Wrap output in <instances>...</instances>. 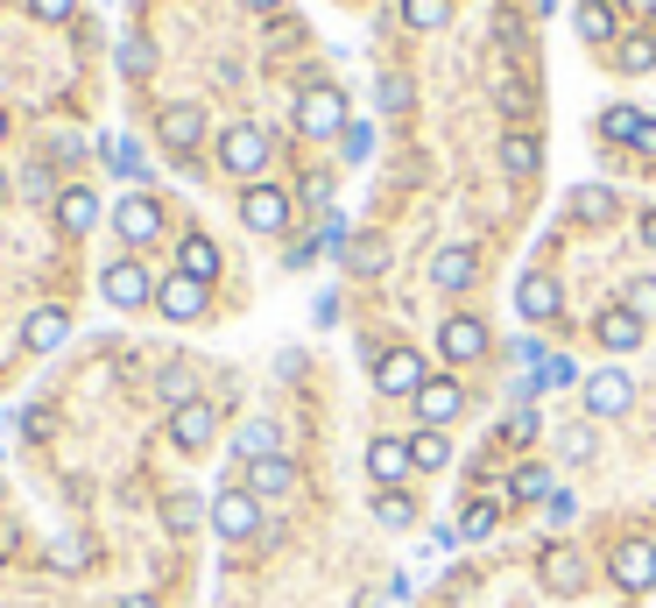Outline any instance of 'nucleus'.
Returning <instances> with one entry per match:
<instances>
[{
	"mask_svg": "<svg viewBox=\"0 0 656 608\" xmlns=\"http://www.w3.org/2000/svg\"><path fill=\"white\" fill-rule=\"evenodd\" d=\"M121 71H127V79H148V71H156V43L127 36V43H121Z\"/></svg>",
	"mask_w": 656,
	"mask_h": 608,
	"instance_id": "39",
	"label": "nucleus"
},
{
	"mask_svg": "<svg viewBox=\"0 0 656 608\" xmlns=\"http://www.w3.org/2000/svg\"><path fill=\"white\" fill-rule=\"evenodd\" d=\"M0 142H8V113H0Z\"/></svg>",
	"mask_w": 656,
	"mask_h": 608,
	"instance_id": "55",
	"label": "nucleus"
},
{
	"mask_svg": "<svg viewBox=\"0 0 656 608\" xmlns=\"http://www.w3.org/2000/svg\"><path fill=\"white\" fill-rule=\"evenodd\" d=\"M501 170H509V178H536V170H544V142H536L530 128H509V135H501Z\"/></svg>",
	"mask_w": 656,
	"mask_h": 608,
	"instance_id": "23",
	"label": "nucleus"
},
{
	"mask_svg": "<svg viewBox=\"0 0 656 608\" xmlns=\"http://www.w3.org/2000/svg\"><path fill=\"white\" fill-rule=\"evenodd\" d=\"M177 276L212 283V276H219V241H212V234H184L177 241Z\"/></svg>",
	"mask_w": 656,
	"mask_h": 608,
	"instance_id": "22",
	"label": "nucleus"
},
{
	"mask_svg": "<svg viewBox=\"0 0 656 608\" xmlns=\"http://www.w3.org/2000/svg\"><path fill=\"white\" fill-rule=\"evenodd\" d=\"M212 439H219V411H212L205 396H198V404H177V411H170V446H177V453H205Z\"/></svg>",
	"mask_w": 656,
	"mask_h": 608,
	"instance_id": "8",
	"label": "nucleus"
},
{
	"mask_svg": "<svg viewBox=\"0 0 656 608\" xmlns=\"http://www.w3.org/2000/svg\"><path fill=\"white\" fill-rule=\"evenodd\" d=\"M375 524L381 530H410L417 524V496H410V488H381V496H375Z\"/></svg>",
	"mask_w": 656,
	"mask_h": 608,
	"instance_id": "27",
	"label": "nucleus"
},
{
	"mask_svg": "<svg viewBox=\"0 0 656 608\" xmlns=\"http://www.w3.org/2000/svg\"><path fill=\"white\" fill-rule=\"evenodd\" d=\"M268 128H255V121H234L219 135V170L226 178H240V184H262V170H268Z\"/></svg>",
	"mask_w": 656,
	"mask_h": 608,
	"instance_id": "1",
	"label": "nucleus"
},
{
	"mask_svg": "<svg viewBox=\"0 0 656 608\" xmlns=\"http://www.w3.org/2000/svg\"><path fill=\"white\" fill-rule=\"evenodd\" d=\"M375 100L389 107V113H410V100H417V92H410V79H402V71H389V79L375 85Z\"/></svg>",
	"mask_w": 656,
	"mask_h": 608,
	"instance_id": "41",
	"label": "nucleus"
},
{
	"mask_svg": "<svg viewBox=\"0 0 656 608\" xmlns=\"http://www.w3.org/2000/svg\"><path fill=\"white\" fill-rule=\"evenodd\" d=\"M423 383H431V375H423V354L417 347H396V354L375 361V389L381 396H417Z\"/></svg>",
	"mask_w": 656,
	"mask_h": 608,
	"instance_id": "9",
	"label": "nucleus"
},
{
	"mask_svg": "<svg viewBox=\"0 0 656 608\" xmlns=\"http://www.w3.org/2000/svg\"><path fill=\"white\" fill-rule=\"evenodd\" d=\"M622 304H628L635 318H643V326H656V276H635L628 291H622Z\"/></svg>",
	"mask_w": 656,
	"mask_h": 608,
	"instance_id": "38",
	"label": "nucleus"
},
{
	"mask_svg": "<svg viewBox=\"0 0 656 608\" xmlns=\"http://www.w3.org/2000/svg\"><path fill=\"white\" fill-rule=\"evenodd\" d=\"M346 270H353V276H381V270H389V249H381V241H353V249H346Z\"/></svg>",
	"mask_w": 656,
	"mask_h": 608,
	"instance_id": "35",
	"label": "nucleus"
},
{
	"mask_svg": "<svg viewBox=\"0 0 656 608\" xmlns=\"http://www.w3.org/2000/svg\"><path fill=\"white\" fill-rule=\"evenodd\" d=\"M572 375H578V368H572V361H557V354H551V361H544V375H536V389H544V383L557 389V383H572Z\"/></svg>",
	"mask_w": 656,
	"mask_h": 608,
	"instance_id": "48",
	"label": "nucleus"
},
{
	"mask_svg": "<svg viewBox=\"0 0 656 608\" xmlns=\"http://www.w3.org/2000/svg\"><path fill=\"white\" fill-rule=\"evenodd\" d=\"M643 121H649L643 107H607L593 135H601V142H622V149H635V135H643Z\"/></svg>",
	"mask_w": 656,
	"mask_h": 608,
	"instance_id": "26",
	"label": "nucleus"
},
{
	"mask_svg": "<svg viewBox=\"0 0 656 608\" xmlns=\"http://www.w3.org/2000/svg\"><path fill=\"white\" fill-rule=\"evenodd\" d=\"M22 199H57V192H50V163H29V170H22Z\"/></svg>",
	"mask_w": 656,
	"mask_h": 608,
	"instance_id": "43",
	"label": "nucleus"
},
{
	"mask_svg": "<svg viewBox=\"0 0 656 608\" xmlns=\"http://www.w3.org/2000/svg\"><path fill=\"white\" fill-rule=\"evenodd\" d=\"M572 220L607 226L614 220V192H607V184H578V192H572Z\"/></svg>",
	"mask_w": 656,
	"mask_h": 608,
	"instance_id": "31",
	"label": "nucleus"
},
{
	"mask_svg": "<svg viewBox=\"0 0 656 608\" xmlns=\"http://www.w3.org/2000/svg\"><path fill=\"white\" fill-rule=\"evenodd\" d=\"M494 100H501V113H515V121H530V113H536V92H530L523 79H501Z\"/></svg>",
	"mask_w": 656,
	"mask_h": 608,
	"instance_id": "37",
	"label": "nucleus"
},
{
	"mask_svg": "<svg viewBox=\"0 0 656 608\" xmlns=\"http://www.w3.org/2000/svg\"><path fill=\"white\" fill-rule=\"evenodd\" d=\"M551 587H578V559H572V553L551 559Z\"/></svg>",
	"mask_w": 656,
	"mask_h": 608,
	"instance_id": "46",
	"label": "nucleus"
},
{
	"mask_svg": "<svg viewBox=\"0 0 656 608\" xmlns=\"http://www.w3.org/2000/svg\"><path fill=\"white\" fill-rule=\"evenodd\" d=\"M156 135H163L170 156H198V142H205V107H191V100L163 107V113H156Z\"/></svg>",
	"mask_w": 656,
	"mask_h": 608,
	"instance_id": "7",
	"label": "nucleus"
},
{
	"mask_svg": "<svg viewBox=\"0 0 656 608\" xmlns=\"http://www.w3.org/2000/svg\"><path fill=\"white\" fill-rule=\"evenodd\" d=\"M635 156H656V121H643V135H635Z\"/></svg>",
	"mask_w": 656,
	"mask_h": 608,
	"instance_id": "50",
	"label": "nucleus"
},
{
	"mask_svg": "<svg viewBox=\"0 0 656 608\" xmlns=\"http://www.w3.org/2000/svg\"><path fill=\"white\" fill-rule=\"evenodd\" d=\"M438 354H445V361H480V354H488V318L452 312L445 326H438Z\"/></svg>",
	"mask_w": 656,
	"mask_h": 608,
	"instance_id": "12",
	"label": "nucleus"
},
{
	"mask_svg": "<svg viewBox=\"0 0 656 608\" xmlns=\"http://www.w3.org/2000/svg\"><path fill=\"white\" fill-rule=\"evenodd\" d=\"M614 71H628V79L656 71V29H622V43H614Z\"/></svg>",
	"mask_w": 656,
	"mask_h": 608,
	"instance_id": "24",
	"label": "nucleus"
},
{
	"mask_svg": "<svg viewBox=\"0 0 656 608\" xmlns=\"http://www.w3.org/2000/svg\"><path fill=\"white\" fill-rule=\"evenodd\" d=\"M247 14H283V0H240Z\"/></svg>",
	"mask_w": 656,
	"mask_h": 608,
	"instance_id": "51",
	"label": "nucleus"
},
{
	"mask_svg": "<svg viewBox=\"0 0 656 608\" xmlns=\"http://www.w3.org/2000/svg\"><path fill=\"white\" fill-rule=\"evenodd\" d=\"M515 312H523V318H557V283H551V276H523Z\"/></svg>",
	"mask_w": 656,
	"mask_h": 608,
	"instance_id": "28",
	"label": "nucleus"
},
{
	"mask_svg": "<svg viewBox=\"0 0 656 608\" xmlns=\"http://www.w3.org/2000/svg\"><path fill=\"white\" fill-rule=\"evenodd\" d=\"M156 312L170 318V326H191V318H205V283L163 276V283H156Z\"/></svg>",
	"mask_w": 656,
	"mask_h": 608,
	"instance_id": "15",
	"label": "nucleus"
},
{
	"mask_svg": "<svg viewBox=\"0 0 656 608\" xmlns=\"http://www.w3.org/2000/svg\"><path fill=\"white\" fill-rule=\"evenodd\" d=\"M635 404V383L622 368H601V375H586V417H622Z\"/></svg>",
	"mask_w": 656,
	"mask_h": 608,
	"instance_id": "16",
	"label": "nucleus"
},
{
	"mask_svg": "<svg viewBox=\"0 0 656 608\" xmlns=\"http://www.w3.org/2000/svg\"><path fill=\"white\" fill-rule=\"evenodd\" d=\"M297 128H304L311 142H325V135H346V92L311 79V85L297 92Z\"/></svg>",
	"mask_w": 656,
	"mask_h": 608,
	"instance_id": "2",
	"label": "nucleus"
},
{
	"mask_svg": "<svg viewBox=\"0 0 656 608\" xmlns=\"http://www.w3.org/2000/svg\"><path fill=\"white\" fill-rule=\"evenodd\" d=\"M649 22H656V0H649Z\"/></svg>",
	"mask_w": 656,
	"mask_h": 608,
	"instance_id": "56",
	"label": "nucleus"
},
{
	"mask_svg": "<svg viewBox=\"0 0 656 608\" xmlns=\"http://www.w3.org/2000/svg\"><path fill=\"white\" fill-rule=\"evenodd\" d=\"M643 241H649V249H656V205H649V213H643Z\"/></svg>",
	"mask_w": 656,
	"mask_h": 608,
	"instance_id": "52",
	"label": "nucleus"
},
{
	"mask_svg": "<svg viewBox=\"0 0 656 608\" xmlns=\"http://www.w3.org/2000/svg\"><path fill=\"white\" fill-rule=\"evenodd\" d=\"M480 283V255L473 249H438L431 255V291H473Z\"/></svg>",
	"mask_w": 656,
	"mask_h": 608,
	"instance_id": "20",
	"label": "nucleus"
},
{
	"mask_svg": "<svg viewBox=\"0 0 656 608\" xmlns=\"http://www.w3.org/2000/svg\"><path fill=\"white\" fill-rule=\"evenodd\" d=\"M0 553H14V524L8 517H0Z\"/></svg>",
	"mask_w": 656,
	"mask_h": 608,
	"instance_id": "53",
	"label": "nucleus"
},
{
	"mask_svg": "<svg viewBox=\"0 0 656 608\" xmlns=\"http://www.w3.org/2000/svg\"><path fill=\"white\" fill-rule=\"evenodd\" d=\"M593 446H601V439H593V425H565V432H557V460H593Z\"/></svg>",
	"mask_w": 656,
	"mask_h": 608,
	"instance_id": "36",
	"label": "nucleus"
},
{
	"mask_svg": "<svg viewBox=\"0 0 656 608\" xmlns=\"http://www.w3.org/2000/svg\"><path fill=\"white\" fill-rule=\"evenodd\" d=\"M163 524L177 530V538H191V530L205 524V503H198V496H170V503H163Z\"/></svg>",
	"mask_w": 656,
	"mask_h": 608,
	"instance_id": "33",
	"label": "nucleus"
},
{
	"mask_svg": "<svg viewBox=\"0 0 656 608\" xmlns=\"http://www.w3.org/2000/svg\"><path fill=\"white\" fill-rule=\"evenodd\" d=\"M410 439H375L368 446V482L375 488H402V474H410Z\"/></svg>",
	"mask_w": 656,
	"mask_h": 608,
	"instance_id": "21",
	"label": "nucleus"
},
{
	"mask_svg": "<svg viewBox=\"0 0 656 608\" xmlns=\"http://www.w3.org/2000/svg\"><path fill=\"white\" fill-rule=\"evenodd\" d=\"M501 439H515V446H523V439H536V411L523 404V411L509 417V425H501Z\"/></svg>",
	"mask_w": 656,
	"mask_h": 608,
	"instance_id": "45",
	"label": "nucleus"
},
{
	"mask_svg": "<svg viewBox=\"0 0 656 608\" xmlns=\"http://www.w3.org/2000/svg\"><path fill=\"white\" fill-rule=\"evenodd\" d=\"M156 396L170 411L177 404H198V368H191V361H163V375H156Z\"/></svg>",
	"mask_w": 656,
	"mask_h": 608,
	"instance_id": "25",
	"label": "nucleus"
},
{
	"mask_svg": "<svg viewBox=\"0 0 656 608\" xmlns=\"http://www.w3.org/2000/svg\"><path fill=\"white\" fill-rule=\"evenodd\" d=\"M304 199H311V205H332V178H325V170H318V178H304Z\"/></svg>",
	"mask_w": 656,
	"mask_h": 608,
	"instance_id": "49",
	"label": "nucleus"
},
{
	"mask_svg": "<svg viewBox=\"0 0 656 608\" xmlns=\"http://www.w3.org/2000/svg\"><path fill=\"white\" fill-rule=\"evenodd\" d=\"M410 460H417L423 474H438V467H452V439H445V432H438V425H423V432H417V439H410Z\"/></svg>",
	"mask_w": 656,
	"mask_h": 608,
	"instance_id": "30",
	"label": "nucleus"
},
{
	"mask_svg": "<svg viewBox=\"0 0 656 608\" xmlns=\"http://www.w3.org/2000/svg\"><path fill=\"white\" fill-rule=\"evenodd\" d=\"M57 226H64V234H92V226H100V192H92V184H64V192H57Z\"/></svg>",
	"mask_w": 656,
	"mask_h": 608,
	"instance_id": "19",
	"label": "nucleus"
},
{
	"mask_svg": "<svg viewBox=\"0 0 656 608\" xmlns=\"http://www.w3.org/2000/svg\"><path fill=\"white\" fill-rule=\"evenodd\" d=\"M29 14H35V22H71L79 0H29Z\"/></svg>",
	"mask_w": 656,
	"mask_h": 608,
	"instance_id": "42",
	"label": "nucleus"
},
{
	"mask_svg": "<svg viewBox=\"0 0 656 608\" xmlns=\"http://www.w3.org/2000/svg\"><path fill=\"white\" fill-rule=\"evenodd\" d=\"M643 333H649V326L628 312V304H607V312L593 318V340H601L607 354H635V347H643Z\"/></svg>",
	"mask_w": 656,
	"mask_h": 608,
	"instance_id": "18",
	"label": "nucleus"
},
{
	"mask_svg": "<svg viewBox=\"0 0 656 608\" xmlns=\"http://www.w3.org/2000/svg\"><path fill=\"white\" fill-rule=\"evenodd\" d=\"M353 8H360V0H353Z\"/></svg>",
	"mask_w": 656,
	"mask_h": 608,
	"instance_id": "57",
	"label": "nucleus"
},
{
	"mask_svg": "<svg viewBox=\"0 0 656 608\" xmlns=\"http://www.w3.org/2000/svg\"><path fill=\"white\" fill-rule=\"evenodd\" d=\"M607 574H614L622 595H649V587H656V545H649V538H628L622 553H614Z\"/></svg>",
	"mask_w": 656,
	"mask_h": 608,
	"instance_id": "10",
	"label": "nucleus"
},
{
	"mask_svg": "<svg viewBox=\"0 0 656 608\" xmlns=\"http://www.w3.org/2000/svg\"><path fill=\"white\" fill-rule=\"evenodd\" d=\"M113 163H121V178H142V149L134 142H113Z\"/></svg>",
	"mask_w": 656,
	"mask_h": 608,
	"instance_id": "47",
	"label": "nucleus"
},
{
	"mask_svg": "<svg viewBox=\"0 0 656 608\" xmlns=\"http://www.w3.org/2000/svg\"><path fill=\"white\" fill-rule=\"evenodd\" d=\"M445 22H452V0H402V29L431 36V29H445Z\"/></svg>",
	"mask_w": 656,
	"mask_h": 608,
	"instance_id": "32",
	"label": "nucleus"
},
{
	"mask_svg": "<svg viewBox=\"0 0 656 608\" xmlns=\"http://www.w3.org/2000/svg\"><path fill=\"white\" fill-rule=\"evenodd\" d=\"M113 234H121L127 249H148V241L163 234V205L148 199V192H127L121 205H113Z\"/></svg>",
	"mask_w": 656,
	"mask_h": 608,
	"instance_id": "5",
	"label": "nucleus"
},
{
	"mask_svg": "<svg viewBox=\"0 0 656 608\" xmlns=\"http://www.w3.org/2000/svg\"><path fill=\"white\" fill-rule=\"evenodd\" d=\"M64 340H71V312H64V304H35V312L22 318V347L29 354H57Z\"/></svg>",
	"mask_w": 656,
	"mask_h": 608,
	"instance_id": "14",
	"label": "nucleus"
},
{
	"mask_svg": "<svg viewBox=\"0 0 656 608\" xmlns=\"http://www.w3.org/2000/svg\"><path fill=\"white\" fill-rule=\"evenodd\" d=\"M368 149H375V128H368V121H346V156L360 163V156H368Z\"/></svg>",
	"mask_w": 656,
	"mask_h": 608,
	"instance_id": "44",
	"label": "nucleus"
},
{
	"mask_svg": "<svg viewBox=\"0 0 656 608\" xmlns=\"http://www.w3.org/2000/svg\"><path fill=\"white\" fill-rule=\"evenodd\" d=\"M240 453H247V460L276 453V425H268V417H255V425H240Z\"/></svg>",
	"mask_w": 656,
	"mask_h": 608,
	"instance_id": "40",
	"label": "nucleus"
},
{
	"mask_svg": "<svg viewBox=\"0 0 656 608\" xmlns=\"http://www.w3.org/2000/svg\"><path fill=\"white\" fill-rule=\"evenodd\" d=\"M100 291H106V304H121V312H142V304H156V283H148V270H142L134 255L106 262V270H100Z\"/></svg>",
	"mask_w": 656,
	"mask_h": 608,
	"instance_id": "3",
	"label": "nucleus"
},
{
	"mask_svg": "<svg viewBox=\"0 0 656 608\" xmlns=\"http://www.w3.org/2000/svg\"><path fill=\"white\" fill-rule=\"evenodd\" d=\"M572 29H578V43L614 50V43H622V8H614V0H578V8H572Z\"/></svg>",
	"mask_w": 656,
	"mask_h": 608,
	"instance_id": "11",
	"label": "nucleus"
},
{
	"mask_svg": "<svg viewBox=\"0 0 656 608\" xmlns=\"http://www.w3.org/2000/svg\"><path fill=\"white\" fill-rule=\"evenodd\" d=\"M85 559H92V545L79 538V530H64V538H50V566H57V574H79Z\"/></svg>",
	"mask_w": 656,
	"mask_h": 608,
	"instance_id": "34",
	"label": "nucleus"
},
{
	"mask_svg": "<svg viewBox=\"0 0 656 608\" xmlns=\"http://www.w3.org/2000/svg\"><path fill=\"white\" fill-rule=\"evenodd\" d=\"M289 482H297V467L283 460V453H262V460H247V474H240V488L255 503H276V496H289Z\"/></svg>",
	"mask_w": 656,
	"mask_h": 608,
	"instance_id": "17",
	"label": "nucleus"
},
{
	"mask_svg": "<svg viewBox=\"0 0 656 608\" xmlns=\"http://www.w3.org/2000/svg\"><path fill=\"white\" fill-rule=\"evenodd\" d=\"M509 496L515 503H551V467L544 460H523V467L509 474Z\"/></svg>",
	"mask_w": 656,
	"mask_h": 608,
	"instance_id": "29",
	"label": "nucleus"
},
{
	"mask_svg": "<svg viewBox=\"0 0 656 608\" xmlns=\"http://www.w3.org/2000/svg\"><path fill=\"white\" fill-rule=\"evenodd\" d=\"M212 530H219L226 545H247V538L262 530V503L247 496V488H226V496L212 503Z\"/></svg>",
	"mask_w": 656,
	"mask_h": 608,
	"instance_id": "6",
	"label": "nucleus"
},
{
	"mask_svg": "<svg viewBox=\"0 0 656 608\" xmlns=\"http://www.w3.org/2000/svg\"><path fill=\"white\" fill-rule=\"evenodd\" d=\"M410 404H417V417H423V425H438V432H445L452 417L467 411V389H459L452 375H431V383H423V389L410 396Z\"/></svg>",
	"mask_w": 656,
	"mask_h": 608,
	"instance_id": "13",
	"label": "nucleus"
},
{
	"mask_svg": "<svg viewBox=\"0 0 656 608\" xmlns=\"http://www.w3.org/2000/svg\"><path fill=\"white\" fill-rule=\"evenodd\" d=\"M121 608H156V601H148V595H127V601H121Z\"/></svg>",
	"mask_w": 656,
	"mask_h": 608,
	"instance_id": "54",
	"label": "nucleus"
},
{
	"mask_svg": "<svg viewBox=\"0 0 656 608\" xmlns=\"http://www.w3.org/2000/svg\"><path fill=\"white\" fill-rule=\"evenodd\" d=\"M240 226H247V234H283V226H289V192H283V184H247V192H240Z\"/></svg>",
	"mask_w": 656,
	"mask_h": 608,
	"instance_id": "4",
	"label": "nucleus"
}]
</instances>
